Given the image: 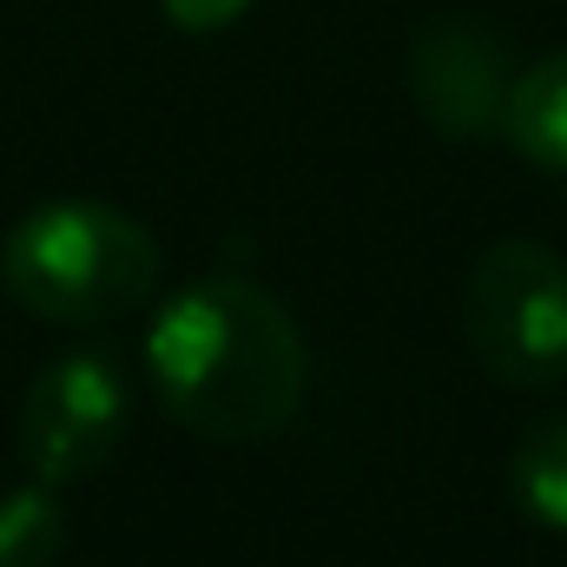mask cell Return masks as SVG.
<instances>
[{"label": "cell", "instance_id": "1", "mask_svg": "<svg viewBox=\"0 0 567 567\" xmlns=\"http://www.w3.org/2000/svg\"><path fill=\"white\" fill-rule=\"evenodd\" d=\"M145 370L158 403L205 442H271L290 429L310 350L271 290L245 278H198L152 317Z\"/></svg>", "mask_w": 567, "mask_h": 567}, {"label": "cell", "instance_id": "2", "mask_svg": "<svg viewBox=\"0 0 567 567\" xmlns=\"http://www.w3.org/2000/svg\"><path fill=\"white\" fill-rule=\"evenodd\" d=\"M0 278L47 323H113L158 290V245L113 205L60 198L7 231Z\"/></svg>", "mask_w": 567, "mask_h": 567}, {"label": "cell", "instance_id": "3", "mask_svg": "<svg viewBox=\"0 0 567 567\" xmlns=\"http://www.w3.org/2000/svg\"><path fill=\"white\" fill-rule=\"evenodd\" d=\"M468 357L508 390H555L567 377V258L535 238L488 245L462 284Z\"/></svg>", "mask_w": 567, "mask_h": 567}, {"label": "cell", "instance_id": "4", "mask_svg": "<svg viewBox=\"0 0 567 567\" xmlns=\"http://www.w3.org/2000/svg\"><path fill=\"white\" fill-rule=\"evenodd\" d=\"M126 423H133V403H126L113 357L73 350V357L47 363L40 383L27 390L20 449H27L33 475L60 488V482H86L93 468H106L113 449L126 442Z\"/></svg>", "mask_w": 567, "mask_h": 567}, {"label": "cell", "instance_id": "5", "mask_svg": "<svg viewBox=\"0 0 567 567\" xmlns=\"http://www.w3.org/2000/svg\"><path fill=\"white\" fill-rule=\"evenodd\" d=\"M508 53L475 20H435L410 47V93L442 140H495L508 113Z\"/></svg>", "mask_w": 567, "mask_h": 567}, {"label": "cell", "instance_id": "6", "mask_svg": "<svg viewBox=\"0 0 567 567\" xmlns=\"http://www.w3.org/2000/svg\"><path fill=\"white\" fill-rule=\"evenodd\" d=\"M502 140L542 172H567V53H548L528 73H515Z\"/></svg>", "mask_w": 567, "mask_h": 567}, {"label": "cell", "instance_id": "7", "mask_svg": "<svg viewBox=\"0 0 567 567\" xmlns=\"http://www.w3.org/2000/svg\"><path fill=\"white\" fill-rule=\"evenodd\" d=\"M508 488H515V502L548 535H567V410L561 416H542V423L515 442Z\"/></svg>", "mask_w": 567, "mask_h": 567}, {"label": "cell", "instance_id": "8", "mask_svg": "<svg viewBox=\"0 0 567 567\" xmlns=\"http://www.w3.org/2000/svg\"><path fill=\"white\" fill-rule=\"evenodd\" d=\"M66 548V508L53 502V482L0 495V567H53Z\"/></svg>", "mask_w": 567, "mask_h": 567}, {"label": "cell", "instance_id": "9", "mask_svg": "<svg viewBox=\"0 0 567 567\" xmlns=\"http://www.w3.org/2000/svg\"><path fill=\"white\" fill-rule=\"evenodd\" d=\"M158 7L178 33H225L231 20H245L251 0H158Z\"/></svg>", "mask_w": 567, "mask_h": 567}]
</instances>
